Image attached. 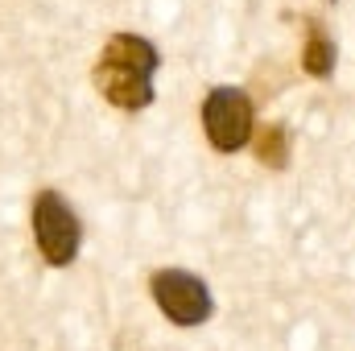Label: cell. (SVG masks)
Here are the masks:
<instances>
[{
    "mask_svg": "<svg viewBox=\"0 0 355 351\" xmlns=\"http://www.w3.org/2000/svg\"><path fill=\"white\" fill-rule=\"evenodd\" d=\"M162 67V54L153 42L137 37V33H116L95 62V87L99 95L120 108V112H141L153 103V75Z\"/></svg>",
    "mask_w": 355,
    "mask_h": 351,
    "instance_id": "6da1fadb",
    "label": "cell"
},
{
    "mask_svg": "<svg viewBox=\"0 0 355 351\" xmlns=\"http://www.w3.org/2000/svg\"><path fill=\"white\" fill-rule=\"evenodd\" d=\"M33 240L46 264H71L83 244V223L58 190H37L33 198Z\"/></svg>",
    "mask_w": 355,
    "mask_h": 351,
    "instance_id": "7a4b0ae2",
    "label": "cell"
},
{
    "mask_svg": "<svg viewBox=\"0 0 355 351\" xmlns=\"http://www.w3.org/2000/svg\"><path fill=\"white\" fill-rule=\"evenodd\" d=\"M149 289H153L157 310H162L170 323H178V327H198V323H207L211 310H215L207 281L194 277V273H186V268H157L153 281H149Z\"/></svg>",
    "mask_w": 355,
    "mask_h": 351,
    "instance_id": "3957f363",
    "label": "cell"
},
{
    "mask_svg": "<svg viewBox=\"0 0 355 351\" xmlns=\"http://www.w3.org/2000/svg\"><path fill=\"white\" fill-rule=\"evenodd\" d=\"M202 132L219 153H236L252 137V99L240 87H215L202 99Z\"/></svg>",
    "mask_w": 355,
    "mask_h": 351,
    "instance_id": "277c9868",
    "label": "cell"
},
{
    "mask_svg": "<svg viewBox=\"0 0 355 351\" xmlns=\"http://www.w3.org/2000/svg\"><path fill=\"white\" fill-rule=\"evenodd\" d=\"M302 67L314 75V79H327L335 71V42L322 33V25H310V42L302 50Z\"/></svg>",
    "mask_w": 355,
    "mask_h": 351,
    "instance_id": "5b68a950",
    "label": "cell"
},
{
    "mask_svg": "<svg viewBox=\"0 0 355 351\" xmlns=\"http://www.w3.org/2000/svg\"><path fill=\"white\" fill-rule=\"evenodd\" d=\"M257 157L272 166V170H281L285 166V157H289V132H285V124H268L265 132H261V141H257Z\"/></svg>",
    "mask_w": 355,
    "mask_h": 351,
    "instance_id": "8992f818",
    "label": "cell"
}]
</instances>
